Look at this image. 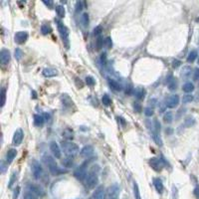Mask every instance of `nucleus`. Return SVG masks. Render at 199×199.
Returning <instances> with one entry per match:
<instances>
[{"label": "nucleus", "instance_id": "39448f33", "mask_svg": "<svg viewBox=\"0 0 199 199\" xmlns=\"http://www.w3.org/2000/svg\"><path fill=\"white\" fill-rule=\"evenodd\" d=\"M31 170H32V174H33L35 179H40L43 175V168L40 162H38L37 160L33 159L31 162Z\"/></svg>", "mask_w": 199, "mask_h": 199}, {"label": "nucleus", "instance_id": "5fc2aeb1", "mask_svg": "<svg viewBox=\"0 0 199 199\" xmlns=\"http://www.w3.org/2000/svg\"><path fill=\"white\" fill-rule=\"evenodd\" d=\"M43 3L45 5H47V6H49L50 8H52L53 7V2L52 1H43Z\"/></svg>", "mask_w": 199, "mask_h": 199}, {"label": "nucleus", "instance_id": "6e6552de", "mask_svg": "<svg viewBox=\"0 0 199 199\" xmlns=\"http://www.w3.org/2000/svg\"><path fill=\"white\" fill-rule=\"evenodd\" d=\"M149 165L152 166V168L153 170L155 171H160L161 168L163 167V160L162 159H159V158H157V157H152L149 159Z\"/></svg>", "mask_w": 199, "mask_h": 199}, {"label": "nucleus", "instance_id": "de8ad7c7", "mask_svg": "<svg viewBox=\"0 0 199 199\" xmlns=\"http://www.w3.org/2000/svg\"><path fill=\"white\" fill-rule=\"evenodd\" d=\"M19 192H20V187H19V186H17V187L14 189V192H13V199H17V198H18Z\"/></svg>", "mask_w": 199, "mask_h": 199}, {"label": "nucleus", "instance_id": "8fccbe9b", "mask_svg": "<svg viewBox=\"0 0 199 199\" xmlns=\"http://www.w3.org/2000/svg\"><path fill=\"white\" fill-rule=\"evenodd\" d=\"M101 62H102L103 65L107 64V55H106V53H103V54L101 55Z\"/></svg>", "mask_w": 199, "mask_h": 199}, {"label": "nucleus", "instance_id": "e433bc0d", "mask_svg": "<svg viewBox=\"0 0 199 199\" xmlns=\"http://www.w3.org/2000/svg\"><path fill=\"white\" fill-rule=\"evenodd\" d=\"M23 199H37V196L35 195L33 192H31L30 190H27L26 192L24 193Z\"/></svg>", "mask_w": 199, "mask_h": 199}, {"label": "nucleus", "instance_id": "13d9d810", "mask_svg": "<svg viewBox=\"0 0 199 199\" xmlns=\"http://www.w3.org/2000/svg\"><path fill=\"white\" fill-rule=\"evenodd\" d=\"M32 93H33V99H36V98H37V96H36V92H35V91H33V92H32Z\"/></svg>", "mask_w": 199, "mask_h": 199}, {"label": "nucleus", "instance_id": "ea45409f", "mask_svg": "<svg viewBox=\"0 0 199 199\" xmlns=\"http://www.w3.org/2000/svg\"><path fill=\"white\" fill-rule=\"evenodd\" d=\"M5 101H6V89L2 88L1 89V108L4 107Z\"/></svg>", "mask_w": 199, "mask_h": 199}, {"label": "nucleus", "instance_id": "ddd939ff", "mask_svg": "<svg viewBox=\"0 0 199 199\" xmlns=\"http://www.w3.org/2000/svg\"><path fill=\"white\" fill-rule=\"evenodd\" d=\"M50 149H51L53 155H54L55 157H56V158H61L62 152H61V148H60V147L58 145L57 142H50Z\"/></svg>", "mask_w": 199, "mask_h": 199}, {"label": "nucleus", "instance_id": "0eeeda50", "mask_svg": "<svg viewBox=\"0 0 199 199\" xmlns=\"http://www.w3.org/2000/svg\"><path fill=\"white\" fill-rule=\"evenodd\" d=\"M74 175L77 179H79L80 181H83L84 179L87 178V169H86V164H83L79 166L76 170L74 171Z\"/></svg>", "mask_w": 199, "mask_h": 199}, {"label": "nucleus", "instance_id": "7c9ffc66", "mask_svg": "<svg viewBox=\"0 0 199 199\" xmlns=\"http://www.w3.org/2000/svg\"><path fill=\"white\" fill-rule=\"evenodd\" d=\"M41 32L43 35H47V34H50L52 32V29L51 27L49 26V25L47 24H43L41 26Z\"/></svg>", "mask_w": 199, "mask_h": 199}, {"label": "nucleus", "instance_id": "c03bdc74", "mask_svg": "<svg viewBox=\"0 0 199 199\" xmlns=\"http://www.w3.org/2000/svg\"><path fill=\"white\" fill-rule=\"evenodd\" d=\"M144 115H147V117H152V115H153L152 108H150V107L145 108V109H144Z\"/></svg>", "mask_w": 199, "mask_h": 199}, {"label": "nucleus", "instance_id": "bb28decb", "mask_svg": "<svg viewBox=\"0 0 199 199\" xmlns=\"http://www.w3.org/2000/svg\"><path fill=\"white\" fill-rule=\"evenodd\" d=\"M163 120L165 123H171L173 122V115L171 112H166L165 115H163Z\"/></svg>", "mask_w": 199, "mask_h": 199}, {"label": "nucleus", "instance_id": "4c0bfd02", "mask_svg": "<svg viewBox=\"0 0 199 199\" xmlns=\"http://www.w3.org/2000/svg\"><path fill=\"white\" fill-rule=\"evenodd\" d=\"M193 99H194V97H193L192 95H185V96H183V98H182V103L183 104H188V103H191L193 101Z\"/></svg>", "mask_w": 199, "mask_h": 199}, {"label": "nucleus", "instance_id": "2eb2a0df", "mask_svg": "<svg viewBox=\"0 0 199 199\" xmlns=\"http://www.w3.org/2000/svg\"><path fill=\"white\" fill-rule=\"evenodd\" d=\"M94 153V147L92 145H85L84 147L81 149V155L84 157H90Z\"/></svg>", "mask_w": 199, "mask_h": 199}, {"label": "nucleus", "instance_id": "1a4fd4ad", "mask_svg": "<svg viewBox=\"0 0 199 199\" xmlns=\"http://www.w3.org/2000/svg\"><path fill=\"white\" fill-rule=\"evenodd\" d=\"M27 40H28V33L26 31H19L14 36V41L17 44H24Z\"/></svg>", "mask_w": 199, "mask_h": 199}, {"label": "nucleus", "instance_id": "393cba45", "mask_svg": "<svg viewBox=\"0 0 199 199\" xmlns=\"http://www.w3.org/2000/svg\"><path fill=\"white\" fill-rule=\"evenodd\" d=\"M197 57H198V52L196 51V50H192V51L189 52V54H188V56H187V62L193 63L196 59H197Z\"/></svg>", "mask_w": 199, "mask_h": 199}, {"label": "nucleus", "instance_id": "bf43d9fd", "mask_svg": "<svg viewBox=\"0 0 199 199\" xmlns=\"http://www.w3.org/2000/svg\"><path fill=\"white\" fill-rule=\"evenodd\" d=\"M198 64H199V59H198Z\"/></svg>", "mask_w": 199, "mask_h": 199}, {"label": "nucleus", "instance_id": "79ce46f5", "mask_svg": "<svg viewBox=\"0 0 199 199\" xmlns=\"http://www.w3.org/2000/svg\"><path fill=\"white\" fill-rule=\"evenodd\" d=\"M105 46L107 48H110L113 47V41H112V38H110V37H107V38L105 39Z\"/></svg>", "mask_w": 199, "mask_h": 199}, {"label": "nucleus", "instance_id": "a878e982", "mask_svg": "<svg viewBox=\"0 0 199 199\" xmlns=\"http://www.w3.org/2000/svg\"><path fill=\"white\" fill-rule=\"evenodd\" d=\"M182 90H183V92H185V93H191L193 90H194V85H193L191 82H187L183 85Z\"/></svg>", "mask_w": 199, "mask_h": 199}, {"label": "nucleus", "instance_id": "c756f323", "mask_svg": "<svg viewBox=\"0 0 199 199\" xmlns=\"http://www.w3.org/2000/svg\"><path fill=\"white\" fill-rule=\"evenodd\" d=\"M81 22H82L83 26L84 27H87L88 25H89V22H90V19H89V14L88 13H84L82 15V17H81Z\"/></svg>", "mask_w": 199, "mask_h": 199}, {"label": "nucleus", "instance_id": "a18cd8bd", "mask_svg": "<svg viewBox=\"0 0 199 199\" xmlns=\"http://www.w3.org/2000/svg\"><path fill=\"white\" fill-rule=\"evenodd\" d=\"M193 80L194 81L199 80V68L194 69V72H193Z\"/></svg>", "mask_w": 199, "mask_h": 199}, {"label": "nucleus", "instance_id": "5701e85b", "mask_svg": "<svg viewBox=\"0 0 199 199\" xmlns=\"http://www.w3.org/2000/svg\"><path fill=\"white\" fill-rule=\"evenodd\" d=\"M135 95L137 100H143L145 97V90L143 88H137L135 91Z\"/></svg>", "mask_w": 199, "mask_h": 199}, {"label": "nucleus", "instance_id": "4468645a", "mask_svg": "<svg viewBox=\"0 0 199 199\" xmlns=\"http://www.w3.org/2000/svg\"><path fill=\"white\" fill-rule=\"evenodd\" d=\"M10 58H11V55H10V52L7 49H2L1 52H0V61H1L2 65H7L10 62Z\"/></svg>", "mask_w": 199, "mask_h": 199}, {"label": "nucleus", "instance_id": "9b49d317", "mask_svg": "<svg viewBox=\"0 0 199 199\" xmlns=\"http://www.w3.org/2000/svg\"><path fill=\"white\" fill-rule=\"evenodd\" d=\"M120 191V186H119V184H117V183H115L114 185L110 186V187L109 188V191H108V194H109L110 199H118L119 198Z\"/></svg>", "mask_w": 199, "mask_h": 199}, {"label": "nucleus", "instance_id": "2f4dec72", "mask_svg": "<svg viewBox=\"0 0 199 199\" xmlns=\"http://www.w3.org/2000/svg\"><path fill=\"white\" fill-rule=\"evenodd\" d=\"M102 102H103V104L106 106V107H109V106H110V104H112V100H110V96L107 95V94L103 96Z\"/></svg>", "mask_w": 199, "mask_h": 199}, {"label": "nucleus", "instance_id": "58836bf2", "mask_svg": "<svg viewBox=\"0 0 199 199\" xmlns=\"http://www.w3.org/2000/svg\"><path fill=\"white\" fill-rule=\"evenodd\" d=\"M17 174H18L17 172H13V173H12L11 178H10V180H9V184H8V187L9 188H12V185H13L14 183L16 182V180H17Z\"/></svg>", "mask_w": 199, "mask_h": 199}, {"label": "nucleus", "instance_id": "9d476101", "mask_svg": "<svg viewBox=\"0 0 199 199\" xmlns=\"http://www.w3.org/2000/svg\"><path fill=\"white\" fill-rule=\"evenodd\" d=\"M23 138H24V133H23V130H21V128H19V130H17L16 132H14V135H13V140H12V143H13V145H20L23 142Z\"/></svg>", "mask_w": 199, "mask_h": 199}, {"label": "nucleus", "instance_id": "4d7b16f0", "mask_svg": "<svg viewBox=\"0 0 199 199\" xmlns=\"http://www.w3.org/2000/svg\"><path fill=\"white\" fill-rule=\"evenodd\" d=\"M1 168H2V173H3L4 171H5V166H4V162H3V161L1 162Z\"/></svg>", "mask_w": 199, "mask_h": 199}, {"label": "nucleus", "instance_id": "20e7f679", "mask_svg": "<svg viewBox=\"0 0 199 199\" xmlns=\"http://www.w3.org/2000/svg\"><path fill=\"white\" fill-rule=\"evenodd\" d=\"M98 182H99V177H98V173L96 172V169L94 168L88 173L87 178H86V184H87L88 188H94L97 186Z\"/></svg>", "mask_w": 199, "mask_h": 199}, {"label": "nucleus", "instance_id": "c9c22d12", "mask_svg": "<svg viewBox=\"0 0 199 199\" xmlns=\"http://www.w3.org/2000/svg\"><path fill=\"white\" fill-rule=\"evenodd\" d=\"M133 193H135V199H142L140 198V189H138V185L137 182L133 183Z\"/></svg>", "mask_w": 199, "mask_h": 199}, {"label": "nucleus", "instance_id": "72a5a7b5", "mask_svg": "<svg viewBox=\"0 0 199 199\" xmlns=\"http://www.w3.org/2000/svg\"><path fill=\"white\" fill-rule=\"evenodd\" d=\"M105 45V40L102 38V37H99L96 41V47H97L98 50H101Z\"/></svg>", "mask_w": 199, "mask_h": 199}, {"label": "nucleus", "instance_id": "423d86ee", "mask_svg": "<svg viewBox=\"0 0 199 199\" xmlns=\"http://www.w3.org/2000/svg\"><path fill=\"white\" fill-rule=\"evenodd\" d=\"M179 96L178 95H171L165 99V106L168 109H173V108L177 107L179 104Z\"/></svg>", "mask_w": 199, "mask_h": 199}, {"label": "nucleus", "instance_id": "a211bd4d", "mask_svg": "<svg viewBox=\"0 0 199 199\" xmlns=\"http://www.w3.org/2000/svg\"><path fill=\"white\" fill-rule=\"evenodd\" d=\"M42 74H43V76L46 78H53V77L57 76L58 72H57V70L53 69V68H46V69L43 70Z\"/></svg>", "mask_w": 199, "mask_h": 199}, {"label": "nucleus", "instance_id": "4be33fe9", "mask_svg": "<svg viewBox=\"0 0 199 199\" xmlns=\"http://www.w3.org/2000/svg\"><path fill=\"white\" fill-rule=\"evenodd\" d=\"M45 123V119L43 115H34V125L36 127H42Z\"/></svg>", "mask_w": 199, "mask_h": 199}, {"label": "nucleus", "instance_id": "37998d69", "mask_svg": "<svg viewBox=\"0 0 199 199\" xmlns=\"http://www.w3.org/2000/svg\"><path fill=\"white\" fill-rule=\"evenodd\" d=\"M63 164H64L66 167H70L73 164V159L72 157H68L65 160H63Z\"/></svg>", "mask_w": 199, "mask_h": 199}, {"label": "nucleus", "instance_id": "f3484780", "mask_svg": "<svg viewBox=\"0 0 199 199\" xmlns=\"http://www.w3.org/2000/svg\"><path fill=\"white\" fill-rule=\"evenodd\" d=\"M166 83H167L168 89H169L170 91H175L176 88H177V82H176V79L173 78L172 75H169V76L167 77Z\"/></svg>", "mask_w": 199, "mask_h": 199}, {"label": "nucleus", "instance_id": "473e14b6", "mask_svg": "<svg viewBox=\"0 0 199 199\" xmlns=\"http://www.w3.org/2000/svg\"><path fill=\"white\" fill-rule=\"evenodd\" d=\"M152 138L153 140L155 142L157 145H159V147H162V140H161V138L159 137V135L158 133H153L152 132Z\"/></svg>", "mask_w": 199, "mask_h": 199}, {"label": "nucleus", "instance_id": "09e8293b", "mask_svg": "<svg viewBox=\"0 0 199 199\" xmlns=\"http://www.w3.org/2000/svg\"><path fill=\"white\" fill-rule=\"evenodd\" d=\"M102 31H103L102 26H97V27H96V28L94 29V34H95V35H100L101 33H102Z\"/></svg>", "mask_w": 199, "mask_h": 199}, {"label": "nucleus", "instance_id": "a19ab883", "mask_svg": "<svg viewBox=\"0 0 199 199\" xmlns=\"http://www.w3.org/2000/svg\"><path fill=\"white\" fill-rule=\"evenodd\" d=\"M86 84L88 86H90V87H93V86H95V84H96V81L92 76H88V77H86Z\"/></svg>", "mask_w": 199, "mask_h": 199}, {"label": "nucleus", "instance_id": "864d4df0", "mask_svg": "<svg viewBox=\"0 0 199 199\" xmlns=\"http://www.w3.org/2000/svg\"><path fill=\"white\" fill-rule=\"evenodd\" d=\"M132 92H133V88L132 87V86H128V87H127V90H125V94H127V95H130Z\"/></svg>", "mask_w": 199, "mask_h": 199}, {"label": "nucleus", "instance_id": "dca6fc26", "mask_svg": "<svg viewBox=\"0 0 199 199\" xmlns=\"http://www.w3.org/2000/svg\"><path fill=\"white\" fill-rule=\"evenodd\" d=\"M16 155H17V150L15 149V148L9 149L8 152H6V163L7 164L12 163V161L14 160V158L16 157Z\"/></svg>", "mask_w": 199, "mask_h": 199}, {"label": "nucleus", "instance_id": "aec40b11", "mask_svg": "<svg viewBox=\"0 0 199 199\" xmlns=\"http://www.w3.org/2000/svg\"><path fill=\"white\" fill-rule=\"evenodd\" d=\"M28 190H30L31 192H33L36 196L43 195V190L39 187V186H37V185L29 184V185H28Z\"/></svg>", "mask_w": 199, "mask_h": 199}, {"label": "nucleus", "instance_id": "f03ea898", "mask_svg": "<svg viewBox=\"0 0 199 199\" xmlns=\"http://www.w3.org/2000/svg\"><path fill=\"white\" fill-rule=\"evenodd\" d=\"M61 147H62L63 152H64V153L68 157H75V155L79 152V147H78V145L72 142H62Z\"/></svg>", "mask_w": 199, "mask_h": 199}, {"label": "nucleus", "instance_id": "6ab92c4d", "mask_svg": "<svg viewBox=\"0 0 199 199\" xmlns=\"http://www.w3.org/2000/svg\"><path fill=\"white\" fill-rule=\"evenodd\" d=\"M153 185H154L155 189H157L158 193H162L163 189H164V186H163V183L162 181H161V179H159V178H154V179H153Z\"/></svg>", "mask_w": 199, "mask_h": 199}, {"label": "nucleus", "instance_id": "412c9836", "mask_svg": "<svg viewBox=\"0 0 199 199\" xmlns=\"http://www.w3.org/2000/svg\"><path fill=\"white\" fill-rule=\"evenodd\" d=\"M109 85L113 90L115 91H122L123 90V86L120 84L119 82H117L115 80H109Z\"/></svg>", "mask_w": 199, "mask_h": 199}, {"label": "nucleus", "instance_id": "cd10ccee", "mask_svg": "<svg viewBox=\"0 0 199 199\" xmlns=\"http://www.w3.org/2000/svg\"><path fill=\"white\" fill-rule=\"evenodd\" d=\"M195 125V119L193 117H187L184 120V125L187 127H190Z\"/></svg>", "mask_w": 199, "mask_h": 199}, {"label": "nucleus", "instance_id": "7ed1b4c3", "mask_svg": "<svg viewBox=\"0 0 199 199\" xmlns=\"http://www.w3.org/2000/svg\"><path fill=\"white\" fill-rule=\"evenodd\" d=\"M43 160H44V162L46 163V165L48 166V168H49L50 172H51L53 175H59L60 173L62 172V170L60 169V167L57 164L56 160H55L51 155H48V154L44 155Z\"/></svg>", "mask_w": 199, "mask_h": 199}, {"label": "nucleus", "instance_id": "f704fd0d", "mask_svg": "<svg viewBox=\"0 0 199 199\" xmlns=\"http://www.w3.org/2000/svg\"><path fill=\"white\" fill-rule=\"evenodd\" d=\"M14 56H15V59H16L17 61H20L22 56H23V52H22V50L19 49V48H16V49H15V52H14Z\"/></svg>", "mask_w": 199, "mask_h": 199}, {"label": "nucleus", "instance_id": "603ef678", "mask_svg": "<svg viewBox=\"0 0 199 199\" xmlns=\"http://www.w3.org/2000/svg\"><path fill=\"white\" fill-rule=\"evenodd\" d=\"M133 108H135V112H137V113H140V110H142V106L138 104V103H135V105H133Z\"/></svg>", "mask_w": 199, "mask_h": 199}, {"label": "nucleus", "instance_id": "49530a36", "mask_svg": "<svg viewBox=\"0 0 199 199\" xmlns=\"http://www.w3.org/2000/svg\"><path fill=\"white\" fill-rule=\"evenodd\" d=\"M82 9H83V2L78 1L77 3H76V12L82 11Z\"/></svg>", "mask_w": 199, "mask_h": 199}, {"label": "nucleus", "instance_id": "3c124183", "mask_svg": "<svg viewBox=\"0 0 199 199\" xmlns=\"http://www.w3.org/2000/svg\"><path fill=\"white\" fill-rule=\"evenodd\" d=\"M180 64H181V62L179 61V60H177V59H175V60H173V61H172V67L175 68V69L179 67Z\"/></svg>", "mask_w": 199, "mask_h": 199}, {"label": "nucleus", "instance_id": "b1692460", "mask_svg": "<svg viewBox=\"0 0 199 199\" xmlns=\"http://www.w3.org/2000/svg\"><path fill=\"white\" fill-rule=\"evenodd\" d=\"M55 10H56V13H57V15H58V17H59V18H64V17H65V13H66L64 6H62V5H56V7H55Z\"/></svg>", "mask_w": 199, "mask_h": 199}, {"label": "nucleus", "instance_id": "f8f14e48", "mask_svg": "<svg viewBox=\"0 0 199 199\" xmlns=\"http://www.w3.org/2000/svg\"><path fill=\"white\" fill-rule=\"evenodd\" d=\"M106 197H107V191L104 186H99L93 193V199H106Z\"/></svg>", "mask_w": 199, "mask_h": 199}, {"label": "nucleus", "instance_id": "6e6d98bb", "mask_svg": "<svg viewBox=\"0 0 199 199\" xmlns=\"http://www.w3.org/2000/svg\"><path fill=\"white\" fill-rule=\"evenodd\" d=\"M177 188L176 187H173V199H177Z\"/></svg>", "mask_w": 199, "mask_h": 199}, {"label": "nucleus", "instance_id": "f257e3e1", "mask_svg": "<svg viewBox=\"0 0 199 199\" xmlns=\"http://www.w3.org/2000/svg\"><path fill=\"white\" fill-rule=\"evenodd\" d=\"M55 21H56L58 31H59V34H60V36H61L63 43H64V45L66 46L67 49H69V48H70L69 29H68L67 27L65 26L64 24H63V22L60 21V20H55Z\"/></svg>", "mask_w": 199, "mask_h": 199}, {"label": "nucleus", "instance_id": "c85d7f7f", "mask_svg": "<svg viewBox=\"0 0 199 199\" xmlns=\"http://www.w3.org/2000/svg\"><path fill=\"white\" fill-rule=\"evenodd\" d=\"M191 75V68L189 66L183 67L182 71H181V76L183 78H188Z\"/></svg>", "mask_w": 199, "mask_h": 199}]
</instances>
